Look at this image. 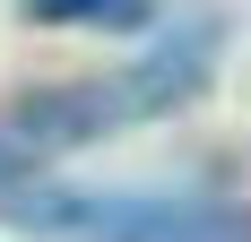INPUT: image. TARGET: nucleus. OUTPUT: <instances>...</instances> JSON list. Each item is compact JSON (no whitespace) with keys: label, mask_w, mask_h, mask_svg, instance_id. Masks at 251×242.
Listing matches in <instances>:
<instances>
[{"label":"nucleus","mask_w":251,"mask_h":242,"mask_svg":"<svg viewBox=\"0 0 251 242\" xmlns=\"http://www.w3.org/2000/svg\"><path fill=\"white\" fill-rule=\"evenodd\" d=\"M208 61H217V35L191 26L174 44H156L148 61H130V70H104L87 87H52V96L9 104L0 147L9 156H52V147H87V139H113V130H139V121H165L208 87Z\"/></svg>","instance_id":"1"},{"label":"nucleus","mask_w":251,"mask_h":242,"mask_svg":"<svg viewBox=\"0 0 251 242\" xmlns=\"http://www.w3.org/2000/svg\"><path fill=\"white\" fill-rule=\"evenodd\" d=\"M26 18H44V26H113V35H130V26L156 18V0H26Z\"/></svg>","instance_id":"3"},{"label":"nucleus","mask_w":251,"mask_h":242,"mask_svg":"<svg viewBox=\"0 0 251 242\" xmlns=\"http://www.w3.org/2000/svg\"><path fill=\"white\" fill-rule=\"evenodd\" d=\"M9 225L61 242H251V208L139 191H9Z\"/></svg>","instance_id":"2"}]
</instances>
